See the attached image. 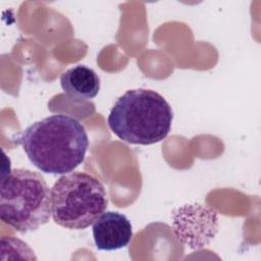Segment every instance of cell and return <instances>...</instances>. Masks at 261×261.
<instances>
[{
  "label": "cell",
  "instance_id": "cell-1",
  "mask_svg": "<svg viewBox=\"0 0 261 261\" xmlns=\"http://www.w3.org/2000/svg\"><path fill=\"white\" fill-rule=\"evenodd\" d=\"M19 142L29 160L42 172L66 174L84 160L89 138L84 125L66 114H53L29 125Z\"/></svg>",
  "mask_w": 261,
  "mask_h": 261
},
{
  "label": "cell",
  "instance_id": "cell-2",
  "mask_svg": "<svg viewBox=\"0 0 261 261\" xmlns=\"http://www.w3.org/2000/svg\"><path fill=\"white\" fill-rule=\"evenodd\" d=\"M172 118L170 105L159 93L134 89L116 100L107 122L120 140L136 145H152L167 137Z\"/></svg>",
  "mask_w": 261,
  "mask_h": 261
},
{
  "label": "cell",
  "instance_id": "cell-3",
  "mask_svg": "<svg viewBox=\"0 0 261 261\" xmlns=\"http://www.w3.org/2000/svg\"><path fill=\"white\" fill-rule=\"evenodd\" d=\"M52 216L51 190L41 173L15 168L2 174L0 218L19 232L33 231Z\"/></svg>",
  "mask_w": 261,
  "mask_h": 261
},
{
  "label": "cell",
  "instance_id": "cell-4",
  "mask_svg": "<svg viewBox=\"0 0 261 261\" xmlns=\"http://www.w3.org/2000/svg\"><path fill=\"white\" fill-rule=\"evenodd\" d=\"M108 206L102 182L87 172H69L51 189V211L55 223L69 229H85Z\"/></svg>",
  "mask_w": 261,
  "mask_h": 261
},
{
  "label": "cell",
  "instance_id": "cell-5",
  "mask_svg": "<svg viewBox=\"0 0 261 261\" xmlns=\"http://www.w3.org/2000/svg\"><path fill=\"white\" fill-rule=\"evenodd\" d=\"M93 238L98 250L114 251L126 247L133 239L127 217L116 211H105L93 223Z\"/></svg>",
  "mask_w": 261,
  "mask_h": 261
},
{
  "label": "cell",
  "instance_id": "cell-6",
  "mask_svg": "<svg viewBox=\"0 0 261 261\" xmlns=\"http://www.w3.org/2000/svg\"><path fill=\"white\" fill-rule=\"evenodd\" d=\"M60 85L64 93L77 100H92L100 90V79L90 67L77 64L60 76Z\"/></svg>",
  "mask_w": 261,
  "mask_h": 261
}]
</instances>
